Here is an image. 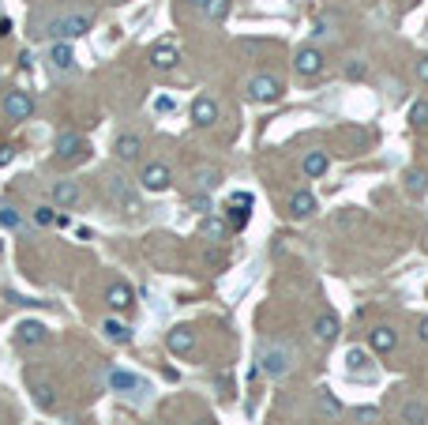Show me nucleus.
I'll return each instance as SVG.
<instances>
[{"instance_id": "nucleus-23", "label": "nucleus", "mask_w": 428, "mask_h": 425, "mask_svg": "<svg viewBox=\"0 0 428 425\" xmlns=\"http://www.w3.org/2000/svg\"><path fill=\"white\" fill-rule=\"evenodd\" d=\"M402 421L406 425H428V399H406L402 402Z\"/></svg>"}, {"instance_id": "nucleus-39", "label": "nucleus", "mask_w": 428, "mask_h": 425, "mask_svg": "<svg viewBox=\"0 0 428 425\" xmlns=\"http://www.w3.org/2000/svg\"><path fill=\"white\" fill-rule=\"evenodd\" d=\"M380 418V410H372V407H361L357 410V421H376Z\"/></svg>"}, {"instance_id": "nucleus-28", "label": "nucleus", "mask_w": 428, "mask_h": 425, "mask_svg": "<svg viewBox=\"0 0 428 425\" xmlns=\"http://www.w3.org/2000/svg\"><path fill=\"white\" fill-rule=\"evenodd\" d=\"M203 15L211 19V23H226V15H229V0H207V4H203Z\"/></svg>"}, {"instance_id": "nucleus-41", "label": "nucleus", "mask_w": 428, "mask_h": 425, "mask_svg": "<svg viewBox=\"0 0 428 425\" xmlns=\"http://www.w3.org/2000/svg\"><path fill=\"white\" fill-rule=\"evenodd\" d=\"M417 75H421V80L428 83V57H421V61H417Z\"/></svg>"}, {"instance_id": "nucleus-20", "label": "nucleus", "mask_w": 428, "mask_h": 425, "mask_svg": "<svg viewBox=\"0 0 428 425\" xmlns=\"http://www.w3.org/2000/svg\"><path fill=\"white\" fill-rule=\"evenodd\" d=\"M327 166H331V158H327L323 151H309V155L301 158V173H304V177H309V181L323 177V173H327Z\"/></svg>"}, {"instance_id": "nucleus-36", "label": "nucleus", "mask_w": 428, "mask_h": 425, "mask_svg": "<svg viewBox=\"0 0 428 425\" xmlns=\"http://www.w3.org/2000/svg\"><path fill=\"white\" fill-rule=\"evenodd\" d=\"M34 222H38V226H53V222H57V211L41 203V207H34Z\"/></svg>"}, {"instance_id": "nucleus-12", "label": "nucleus", "mask_w": 428, "mask_h": 425, "mask_svg": "<svg viewBox=\"0 0 428 425\" xmlns=\"http://www.w3.org/2000/svg\"><path fill=\"white\" fill-rule=\"evenodd\" d=\"M46 324H41V320H19L15 324V343L19 346H41V343H46Z\"/></svg>"}, {"instance_id": "nucleus-8", "label": "nucleus", "mask_w": 428, "mask_h": 425, "mask_svg": "<svg viewBox=\"0 0 428 425\" xmlns=\"http://www.w3.org/2000/svg\"><path fill=\"white\" fill-rule=\"evenodd\" d=\"M323 68H327V61L316 46H304V49H297V57H293V72H297L301 80H316V75H323Z\"/></svg>"}, {"instance_id": "nucleus-13", "label": "nucleus", "mask_w": 428, "mask_h": 425, "mask_svg": "<svg viewBox=\"0 0 428 425\" xmlns=\"http://www.w3.org/2000/svg\"><path fill=\"white\" fill-rule=\"evenodd\" d=\"M394 346H398V331L387 328V324H380V328L368 331V350L372 354H391Z\"/></svg>"}, {"instance_id": "nucleus-21", "label": "nucleus", "mask_w": 428, "mask_h": 425, "mask_svg": "<svg viewBox=\"0 0 428 425\" xmlns=\"http://www.w3.org/2000/svg\"><path fill=\"white\" fill-rule=\"evenodd\" d=\"M83 200V192H79V184L75 181H57L53 184V203L57 207H75Z\"/></svg>"}, {"instance_id": "nucleus-26", "label": "nucleus", "mask_w": 428, "mask_h": 425, "mask_svg": "<svg viewBox=\"0 0 428 425\" xmlns=\"http://www.w3.org/2000/svg\"><path fill=\"white\" fill-rule=\"evenodd\" d=\"M0 226L4 230H23V211H15L12 203H0Z\"/></svg>"}, {"instance_id": "nucleus-40", "label": "nucleus", "mask_w": 428, "mask_h": 425, "mask_svg": "<svg viewBox=\"0 0 428 425\" xmlns=\"http://www.w3.org/2000/svg\"><path fill=\"white\" fill-rule=\"evenodd\" d=\"M417 339H421V343L428 346V316H424V320H421V324H417Z\"/></svg>"}, {"instance_id": "nucleus-22", "label": "nucleus", "mask_w": 428, "mask_h": 425, "mask_svg": "<svg viewBox=\"0 0 428 425\" xmlns=\"http://www.w3.org/2000/svg\"><path fill=\"white\" fill-rule=\"evenodd\" d=\"M166 346L173 354H188V350H195V331L192 328H173L166 335Z\"/></svg>"}, {"instance_id": "nucleus-10", "label": "nucleus", "mask_w": 428, "mask_h": 425, "mask_svg": "<svg viewBox=\"0 0 428 425\" xmlns=\"http://www.w3.org/2000/svg\"><path fill=\"white\" fill-rule=\"evenodd\" d=\"M46 61H49V68L57 75H72L75 72V53H72L68 42H53L49 53H46Z\"/></svg>"}, {"instance_id": "nucleus-11", "label": "nucleus", "mask_w": 428, "mask_h": 425, "mask_svg": "<svg viewBox=\"0 0 428 425\" xmlns=\"http://www.w3.org/2000/svg\"><path fill=\"white\" fill-rule=\"evenodd\" d=\"M53 155H57V162H75V158H83V155H86V139L75 136V132H64V136L57 139V147H53Z\"/></svg>"}, {"instance_id": "nucleus-25", "label": "nucleus", "mask_w": 428, "mask_h": 425, "mask_svg": "<svg viewBox=\"0 0 428 425\" xmlns=\"http://www.w3.org/2000/svg\"><path fill=\"white\" fill-rule=\"evenodd\" d=\"M200 234L207 237V241H226V219H218V215H207V219L200 222Z\"/></svg>"}, {"instance_id": "nucleus-5", "label": "nucleus", "mask_w": 428, "mask_h": 425, "mask_svg": "<svg viewBox=\"0 0 428 425\" xmlns=\"http://www.w3.org/2000/svg\"><path fill=\"white\" fill-rule=\"evenodd\" d=\"M105 384L113 388V391H120V395H131V399H147V391H150L147 380L136 376V373H124V369H109Z\"/></svg>"}, {"instance_id": "nucleus-35", "label": "nucleus", "mask_w": 428, "mask_h": 425, "mask_svg": "<svg viewBox=\"0 0 428 425\" xmlns=\"http://www.w3.org/2000/svg\"><path fill=\"white\" fill-rule=\"evenodd\" d=\"M34 402L49 410L53 402H57V391H53V384H34Z\"/></svg>"}, {"instance_id": "nucleus-7", "label": "nucleus", "mask_w": 428, "mask_h": 425, "mask_svg": "<svg viewBox=\"0 0 428 425\" xmlns=\"http://www.w3.org/2000/svg\"><path fill=\"white\" fill-rule=\"evenodd\" d=\"M338 331H342V320H338L331 309H323V312L312 320V343H316V346H331V343H338Z\"/></svg>"}, {"instance_id": "nucleus-34", "label": "nucleus", "mask_w": 428, "mask_h": 425, "mask_svg": "<svg viewBox=\"0 0 428 425\" xmlns=\"http://www.w3.org/2000/svg\"><path fill=\"white\" fill-rule=\"evenodd\" d=\"M406 189H410L413 196H424V189H428V177H424L421 170H410V173H406Z\"/></svg>"}, {"instance_id": "nucleus-18", "label": "nucleus", "mask_w": 428, "mask_h": 425, "mask_svg": "<svg viewBox=\"0 0 428 425\" xmlns=\"http://www.w3.org/2000/svg\"><path fill=\"white\" fill-rule=\"evenodd\" d=\"M346 373L349 376H372V373H376V365L368 362V350H361V346L346 350Z\"/></svg>"}, {"instance_id": "nucleus-2", "label": "nucleus", "mask_w": 428, "mask_h": 425, "mask_svg": "<svg viewBox=\"0 0 428 425\" xmlns=\"http://www.w3.org/2000/svg\"><path fill=\"white\" fill-rule=\"evenodd\" d=\"M293 365H297V354H293V346L290 343H267L259 350V373H267L274 380H282V376H290L293 373Z\"/></svg>"}, {"instance_id": "nucleus-33", "label": "nucleus", "mask_w": 428, "mask_h": 425, "mask_svg": "<svg viewBox=\"0 0 428 425\" xmlns=\"http://www.w3.org/2000/svg\"><path fill=\"white\" fill-rule=\"evenodd\" d=\"M410 125L413 128H428V102H424V98L410 106Z\"/></svg>"}, {"instance_id": "nucleus-24", "label": "nucleus", "mask_w": 428, "mask_h": 425, "mask_svg": "<svg viewBox=\"0 0 428 425\" xmlns=\"http://www.w3.org/2000/svg\"><path fill=\"white\" fill-rule=\"evenodd\" d=\"M102 331H105V339H109V343H117V346H128V343H131L128 324H120L117 316H109V320L102 324Z\"/></svg>"}, {"instance_id": "nucleus-6", "label": "nucleus", "mask_w": 428, "mask_h": 425, "mask_svg": "<svg viewBox=\"0 0 428 425\" xmlns=\"http://www.w3.org/2000/svg\"><path fill=\"white\" fill-rule=\"evenodd\" d=\"M282 91H285L282 80H274V75H267V72H259V75L248 80V98L252 102H278Z\"/></svg>"}, {"instance_id": "nucleus-3", "label": "nucleus", "mask_w": 428, "mask_h": 425, "mask_svg": "<svg viewBox=\"0 0 428 425\" xmlns=\"http://www.w3.org/2000/svg\"><path fill=\"white\" fill-rule=\"evenodd\" d=\"M105 196L113 200L124 215H139L143 211V203H139V196H136V189H131V181L124 177V173H105Z\"/></svg>"}, {"instance_id": "nucleus-15", "label": "nucleus", "mask_w": 428, "mask_h": 425, "mask_svg": "<svg viewBox=\"0 0 428 425\" xmlns=\"http://www.w3.org/2000/svg\"><path fill=\"white\" fill-rule=\"evenodd\" d=\"M105 305H109L113 312H128L131 305H136V293H131L128 282H113V286L105 290Z\"/></svg>"}, {"instance_id": "nucleus-9", "label": "nucleus", "mask_w": 428, "mask_h": 425, "mask_svg": "<svg viewBox=\"0 0 428 425\" xmlns=\"http://www.w3.org/2000/svg\"><path fill=\"white\" fill-rule=\"evenodd\" d=\"M139 184H143L147 192H166L169 184H173V173H169L166 162H147V166H143V173H139Z\"/></svg>"}, {"instance_id": "nucleus-32", "label": "nucleus", "mask_w": 428, "mask_h": 425, "mask_svg": "<svg viewBox=\"0 0 428 425\" xmlns=\"http://www.w3.org/2000/svg\"><path fill=\"white\" fill-rule=\"evenodd\" d=\"M342 72H346V80H365V75H368V64L361 61V57H349V61L342 64Z\"/></svg>"}, {"instance_id": "nucleus-17", "label": "nucleus", "mask_w": 428, "mask_h": 425, "mask_svg": "<svg viewBox=\"0 0 428 425\" xmlns=\"http://www.w3.org/2000/svg\"><path fill=\"white\" fill-rule=\"evenodd\" d=\"M113 155L120 162H136L143 155V139L136 132H124V136H117V144H113Z\"/></svg>"}, {"instance_id": "nucleus-16", "label": "nucleus", "mask_w": 428, "mask_h": 425, "mask_svg": "<svg viewBox=\"0 0 428 425\" xmlns=\"http://www.w3.org/2000/svg\"><path fill=\"white\" fill-rule=\"evenodd\" d=\"M192 121L200 125V128H211V125H218V102L214 98H195L192 102Z\"/></svg>"}, {"instance_id": "nucleus-38", "label": "nucleus", "mask_w": 428, "mask_h": 425, "mask_svg": "<svg viewBox=\"0 0 428 425\" xmlns=\"http://www.w3.org/2000/svg\"><path fill=\"white\" fill-rule=\"evenodd\" d=\"M155 110L158 113H173V110H177V102H173L169 94H162V98H155Z\"/></svg>"}, {"instance_id": "nucleus-37", "label": "nucleus", "mask_w": 428, "mask_h": 425, "mask_svg": "<svg viewBox=\"0 0 428 425\" xmlns=\"http://www.w3.org/2000/svg\"><path fill=\"white\" fill-rule=\"evenodd\" d=\"M192 211H200V215H211V192H200V196H192Z\"/></svg>"}, {"instance_id": "nucleus-42", "label": "nucleus", "mask_w": 428, "mask_h": 425, "mask_svg": "<svg viewBox=\"0 0 428 425\" xmlns=\"http://www.w3.org/2000/svg\"><path fill=\"white\" fill-rule=\"evenodd\" d=\"M188 4H195V8H200V12H203V4H207V0H188Z\"/></svg>"}, {"instance_id": "nucleus-4", "label": "nucleus", "mask_w": 428, "mask_h": 425, "mask_svg": "<svg viewBox=\"0 0 428 425\" xmlns=\"http://www.w3.org/2000/svg\"><path fill=\"white\" fill-rule=\"evenodd\" d=\"M0 117H4L8 125H23L34 117V98H30L27 91H4V98H0Z\"/></svg>"}, {"instance_id": "nucleus-19", "label": "nucleus", "mask_w": 428, "mask_h": 425, "mask_svg": "<svg viewBox=\"0 0 428 425\" xmlns=\"http://www.w3.org/2000/svg\"><path fill=\"white\" fill-rule=\"evenodd\" d=\"M290 215H293V219H309V215H316V196L309 192V189H297V192H293L290 196Z\"/></svg>"}, {"instance_id": "nucleus-1", "label": "nucleus", "mask_w": 428, "mask_h": 425, "mask_svg": "<svg viewBox=\"0 0 428 425\" xmlns=\"http://www.w3.org/2000/svg\"><path fill=\"white\" fill-rule=\"evenodd\" d=\"M91 27H94V12H60V15H46V23H34V38L72 42V38H83Z\"/></svg>"}, {"instance_id": "nucleus-31", "label": "nucleus", "mask_w": 428, "mask_h": 425, "mask_svg": "<svg viewBox=\"0 0 428 425\" xmlns=\"http://www.w3.org/2000/svg\"><path fill=\"white\" fill-rule=\"evenodd\" d=\"M312 38L316 42H331L335 38V19H327V15L316 19V23H312Z\"/></svg>"}, {"instance_id": "nucleus-29", "label": "nucleus", "mask_w": 428, "mask_h": 425, "mask_svg": "<svg viewBox=\"0 0 428 425\" xmlns=\"http://www.w3.org/2000/svg\"><path fill=\"white\" fill-rule=\"evenodd\" d=\"M218 181H222V177H218V170H214V166H203L200 173H195V184H200V192H214V189H218Z\"/></svg>"}, {"instance_id": "nucleus-14", "label": "nucleus", "mask_w": 428, "mask_h": 425, "mask_svg": "<svg viewBox=\"0 0 428 425\" xmlns=\"http://www.w3.org/2000/svg\"><path fill=\"white\" fill-rule=\"evenodd\" d=\"M150 64H155L158 72H169V68H177V64H181V49L173 46V42H158V46L150 49Z\"/></svg>"}, {"instance_id": "nucleus-30", "label": "nucleus", "mask_w": 428, "mask_h": 425, "mask_svg": "<svg viewBox=\"0 0 428 425\" xmlns=\"http://www.w3.org/2000/svg\"><path fill=\"white\" fill-rule=\"evenodd\" d=\"M248 207H252V196H248V192H237V196H233V226H245Z\"/></svg>"}, {"instance_id": "nucleus-27", "label": "nucleus", "mask_w": 428, "mask_h": 425, "mask_svg": "<svg viewBox=\"0 0 428 425\" xmlns=\"http://www.w3.org/2000/svg\"><path fill=\"white\" fill-rule=\"evenodd\" d=\"M316 399H320V410L327 414V418H338V414H342V402L335 399V391L320 388V391H316Z\"/></svg>"}]
</instances>
